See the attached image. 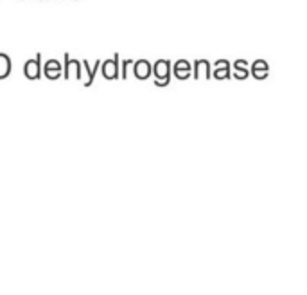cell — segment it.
<instances>
[{"instance_id":"1","label":"cell","mask_w":307,"mask_h":295,"mask_svg":"<svg viewBox=\"0 0 307 295\" xmlns=\"http://www.w3.org/2000/svg\"><path fill=\"white\" fill-rule=\"evenodd\" d=\"M153 74H155L156 87H167L171 81V61L169 59H158L153 65Z\"/></svg>"},{"instance_id":"2","label":"cell","mask_w":307,"mask_h":295,"mask_svg":"<svg viewBox=\"0 0 307 295\" xmlns=\"http://www.w3.org/2000/svg\"><path fill=\"white\" fill-rule=\"evenodd\" d=\"M65 65H63V78L65 80H81L83 78V68H81V61L72 59L68 54H63Z\"/></svg>"},{"instance_id":"3","label":"cell","mask_w":307,"mask_h":295,"mask_svg":"<svg viewBox=\"0 0 307 295\" xmlns=\"http://www.w3.org/2000/svg\"><path fill=\"white\" fill-rule=\"evenodd\" d=\"M24 74L31 81L42 78V54H36L33 59L26 61V65H24Z\"/></svg>"},{"instance_id":"4","label":"cell","mask_w":307,"mask_h":295,"mask_svg":"<svg viewBox=\"0 0 307 295\" xmlns=\"http://www.w3.org/2000/svg\"><path fill=\"white\" fill-rule=\"evenodd\" d=\"M101 72L105 80H119V54L112 59L101 61Z\"/></svg>"},{"instance_id":"5","label":"cell","mask_w":307,"mask_h":295,"mask_svg":"<svg viewBox=\"0 0 307 295\" xmlns=\"http://www.w3.org/2000/svg\"><path fill=\"white\" fill-rule=\"evenodd\" d=\"M133 74L137 80L146 81L149 80V76L153 74V65L147 61V59H139V61H133Z\"/></svg>"},{"instance_id":"6","label":"cell","mask_w":307,"mask_h":295,"mask_svg":"<svg viewBox=\"0 0 307 295\" xmlns=\"http://www.w3.org/2000/svg\"><path fill=\"white\" fill-rule=\"evenodd\" d=\"M61 70H63V67H61V63H59L58 59H47L45 65L42 67V74L51 81L58 80L61 76Z\"/></svg>"},{"instance_id":"7","label":"cell","mask_w":307,"mask_h":295,"mask_svg":"<svg viewBox=\"0 0 307 295\" xmlns=\"http://www.w3.org/2000/svg\"><path fill=\"white\" fill-rule=\"evenodd\" d=\"M171 72H173L174 74V78H176V80H189L190 78V72H192V65L189 63V61H187V59H178L176 63L174 65H171Z\"/></svg>"},{"instance_id":"8","label":"cell","mask_w":307,"mask_h":295,"mask_svg":"<svg viewBox=\"0 0 307 295\" xmlns=\"http://www.w3.org/2000/svg\"><path fill=\"white\" fill-rule=\"evenodd\" d=\"M211 67L212 65L207 59H196L192 65L194 80H211Z\"/></svg>"},{"instance_id":"9","label":"cell","mask_w":307,"mask_h":295,"mask_svg":"<svg viewBox=\"0 0 307 295\" xmlns=\"http://www.w3.org/2000/svg\"><path fill=\"white\" fill-rule=\"evenodd\" d=\"M248 70H250V74L255 78V80L262 81V80H266V78H268L269 65H268V61H264V59H255V61L252 63V67H248Z\"/></svg>"},{"instance_id":"10","label":"cell","mask_w":307,"mask_h":295,"mask_svg":"<svg viewBox=\"0 0 307 295\" xmlns=\"http://www.w3.org/2000/svg\"><path fill=\"white\" fill-rule=\"evenodd\" d=\"M81 67H83V72H84V78H81V80H83V85L84 87H90V85L93 83V80H95L97 68L101 67V59H97L93 68L90 67L88 61H81Z\"/></svg>"},{"instance_id":"11","label":"cell","mask_w":307,"mask_h":295,"mask_svg":"<svg viewBox=\"0 0 307 295\" xmlns=\"http://www.w3.org/2000/svg\"><path fill=\"white\" fill-rule=\"evenodd\" d=\"M214 78L216 80H230L232 76V68H230V63H228L227 59H219L214 63Z\"/></svg>"},{"instance_id":"12","label":"cell","mask_w":307,"mask_h":295,"mask_svg":"<svg viewBox=\"0 0 307 295\" xmlns=\"http://www.w3.org/2000/svg\"><path fill=\"white\" fill-rule=\"evenodd\" d=\"M250 76V70H248V61L246 59H237L234 63V78L236 80H246Z\"/></svg>"},{"instance_id":"13","label":"cell","mask_w":307,"mask_h":295,"mask_svg":"<svg viewBox=\"0 0 307 295\" xmlns=\"http://www.w3.org/2000/svg\"><path fill=\"white\" fill-rule=\"evenodd\" d=\"M11 68H13V63H11V58L4 52H0V80H6L11 74Z\"/></svg>"},{"instance_id":"14","label":"cell","mask_w":307,"mask_h":295,"mask_svg":"<svg viewBox=\"0 0 307 295\" xmlns=\"http://www.w3.org/2000/svg\"><path fill=\"white\" fill-rule=\"evenodd\" d=\"M133 65V59H124L122 61V70H121V76H122V80H128V68Z\"/></svg>"}]
</instances>
